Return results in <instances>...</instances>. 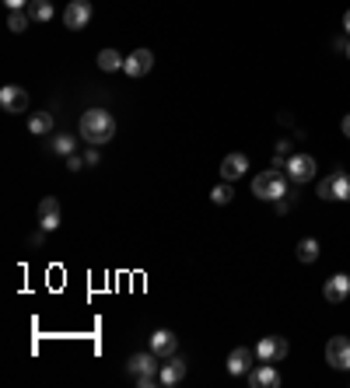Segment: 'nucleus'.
Instances as JSON below:
<instances>
[{"label":"nucleus","mask_w":350,"mask_h":388,"mask_svg":"<svg viewBox=\"0 0 350 388\" xmlns=\"http://www.w3.org/2000/svg\"><path fill=\"white\" fill-rule=\"evenodd\" d=\"M81 136H85L91 147L109 144V140L116 136V119H112V112H105V109H88L85 116H81Z\"/></svg>","instance_id":"nucleus-1"},{"label":"nucleus","mask_w":350,"mask_h":388,"mask_svg":"<svg viewBox=\"0 0 350 388\" xmlns=\"http://www.w3.org/2000/svg\"><path fill=\"white\" fill-rule=\"evenodd\" d=\"M253 196H260V200H270V203H277V200H284L287 196V175L277 172V168H266L253 178Z\"/></svg>","instance_id":"nucleus-2"},{"label":"nucleus","mask_w":350,"mask_h":388,"mask_svg":"<svg viewBox=\"0 0 350 388\" xmlns=\"http://www.w3.org/2000/svg\"><path fill=\"white\" fill-rule=\"evenodd\" d=\"M319 200H350V172L336 168L329 178L319 182Z\"/></svg>","instance_id":"nucleus-3"},{"label":"nucleus","mask_w":350,"mask_h":388,"mask_svg":"<svg viewBox=\"0 0 350 388\" xmlns=\"http://www.w3.org/2000/svg\"><path fill=\"white\" fill-rule=\"evenodd\" d=\"M315 168H319V165H315V158H312V154H291V158H287L284 175H287L295 185H302V182H312V178H315Z\"/></svg>","instance_id":"nucleus-4"},{"label":"nucleus","mask_w":350,"mask_h":388,"mask_svg":"<svg viewBox=\"0 0 350 388\" xmlns=\"http://www.w3.org/2000/svg\"><path fill=\"white\" fill-rule=\"evenodd\" d=\"M291 353V343L284 340V336H262L260 343H256V357L266 360V364H277V360H284Z\"/></svg>","instance_id":"nucleus-5"},{"label":"nucleus","mask_w":350,"mask_h":388,"mask_svg":"<svg viewBox=\"0 0 350 388\" xmlns=\"http://www.w3.org/2000/svg\"><path fill=\"white\" fill-rule=\"evenodd\" d=\"M88 21H91V0H70V4L63 7V28L81 32Z\"/></svg>","instance_id":"nucleus-6"},{"label":"nucleus","mask_w":350,"mask_h":388,"mask_svg":"<svg viewBox=\"0 0 350 388\" xmlns=\"http://www.w3.org/2000/svg\"><path fill=\"white\" fill-rule=\"evenodd\" d=\"M326 364L336 371H350V340L347 336H333L326 343Z\"/></svg>","instance_id":"nucleus-7"},{"label":"nucleus","mask_w":350,"mask_h":388,"mask_svg":"<svg viewBox=\"0 0 350 388\" xmlns=\"http://www.w3.org/2000/svg\"><path fill=\"white\" fill-rule=\"evenodd\" d=\"M161 357L154 353V350H144V353H133L130 357V374L133 378H147V374H158L161 371V364H158Z\"/></svg>","instance_id":"nucleus-8"},{"label":"nucleus","mask_w":350,"mask_h":388,"mask_svg":"<svg viewBox=\"0 0 350 388\" xmlns=\"http://www.w3.org/2000/svg\"><path fill=\"white\" fill-rule=\"evenodd\" d=\"M322 298L329 304H344L350 298V276L347 273H333L329 280H326V287H322Z\"/></svg>","instance_id":"nucleus-9"},{"label":"nucleus","mask_w":350,"mask_h":388,"mask_svg":"<svg viewBox=\"0 0 350 388\" xmlns=\"http://www.w3.org/2000/svg\"><path fill=\"white\" fill-rule=\"evenodd\" d=\"M0 109H4V112H11V116H18V112H25V109H28V95H25L18 85L0 87Z\"/></svg>","instance_id":"nucleus-10"},{"label":"nucleus","mask_w":350,"mask_h":388,"mask_svg":"<svg viewBox=\"0 0 350 388\" xmlns=\"http://www.w3.org/2000/svg\"><path fill=\"white\" fill-rule=\"evenodd\" d=\"M245 382H249L253 388H277V385H280V374H277V367H273V364L260 360V364L245 374Z\"/></svg>","instance_id":"nucleus-11"},{"label":"nucleus","mask_w":350,"mask_h":388,"mask_svg":"<svg viewBox=\"0 0 350 388\" xmlns=\"http://www.w3.org/2000/svg\"><path fill=\"white\" fill-rule=\"evenodd\" d=\"M253 357H256V350H249V346H235V350L228 353V374H235V378L249 374V371H253Z\"/></svg>","instance_id":"nucleus-12"},{"label":"nucleus","mask_w":350,"mask_h":388,"mask_svg":"<svg viewBox=\"0 0 350 388\" xmlns=\"http://www.w3.org/2000/svg\"><path fill=\"white\" fill-rule=\"evenodd\" d=\"M151 67H154V53H151V49H133L130 56H127V63H123V70H127L130 77L151 74Z\"/></svg>","instance_id":"nucleus-13"},{"label":"nucleus","mask_w":350,"mask_h":388,"mask_svg":"<svg viewBox=\"0 0 350 388\" xmlns=\"http://www.w3.org/2000/svg\"><path fill=\"white\" fill-rule=\"evenodd\" d=\"M186 374H189V360H182V357H175V360H169V364H161V371H158V378H161V385L165 388L179 385Z\"/></svg>","instance_id":"nucleus-14"},{"label":"nucleus","mask_w":350,"mask_h":388,"mask_svg":"<svg viewBox=\"0 0 350 388\" xmlns=\"http://www.w3.org/2000/svg\"><path fill=\"white\" fill-rule=\"evenodd\" d=\"M245 168H249V158L235 151V154H228V158L221 161V178H224V182H235V178L245 175Z\"/></svg>","instance_id":"nucleus-15"},{"label":"nucleus","mask_w":350,"mask_h":388,"mask_svg":"<svg viewBox=\"0 0 350 388\" xmlns=\"http://www.w3.org/2000/svg\"><path fill=\"white\" fill-rule=\"evenodd\" d=\"M151 350L158 357H172L175 350H179V336H175L172 329H158V333H151Z\"/></svg>","instance_id":"nucleus-16"},{"label":"nucleus","mask_w":350,"mask_h":388,"mask_svg":"<svg viewBox=\"0 0 350 388\" xmlns=\"http://www.w3.org/2000/svg\"><path fill=\"white\" fill-rule=\"evenodd\" d=\"M123 63H127V56H120L116 49H102L98 53V70L102 74H116V70H123Z\"/></svg>","instance_id":"nucleus-17"},{"label":"nucleus","mask_w":350,"mask_h":388,"mask_svg":"<svg viewBox=\"0 0 350 388\" xmlns=\"http://www.w3.org/2000/svg\"><path fill=\"white\" fill-rule=\"evenodd\" d=\"M49 151H56V154H63V158H67V154H74V151H78V140H74L70 133H56V136L49 140Z\"/></svg>","instance_id":"nucleus-18"},{"label":"nucleus","mask_w":350,"mask_h":388,"mask_svg":"<svg viewBox=\"0 0 350 388\" xmlns=\"http://www.w3.org/2000/svg\"><path fill=\"white\" fill-rule=\"evenodd\" d=\"M28 14H32L36 21H53V14H56V11H53V0H32V4H28Z\"/></svg>","instance_id":"nucleus-19"},{"label":"nucleus","mask_w":350,"mask_h":388,"mask_svg":"<svg viewBox=\"0 0 350 388\" xmlns=\"http://www.w3.org/2000/svg\"><path fill=\"white\" fill-rule=\"evenodd\" d=\"M28 129H32L36 136H46V133L53 129V112H36V116L28 119Z\"/></svg>","instance_id":"nucleus-20"},{"label":"nucleus","mask_w":350,"mask_h":388,"mask_svg":"<svg viewBox=\"0 0 350 388\" xmlns=\"http://www.w3.org/2000/svg\"><path fill=\"white\" fill-rule=\"evenodd\" d=\"M211 200H214L218 207H228V203L235 200V189H231V182H221V185H214V189H211Z\"/></svg>","instance_id":"nucleus-21"},{"label":"nucleus","mask_w":350,"mask_h":388,"mask_svg":"<svg viewBox=\"0 0 350 388\" xmlns=\"http://www.w3.org/2000/svg\"><path fill=\"white\" fill-rule=\"evenodd\" d=\"M298 259H302V262H315V259H319V242H315V238H302V242H298Z\"/></svg>","instance_id":"nucleus-22"},{"label":"nucleus","mask_w":350,"mask_h":388,"mask_svg":"<svg viewBox=\"0 0 350 388\" xmlns=\"http://www.w3.org/2000/svg\"><path fill=\"white\" fill-rule=\"evenodd\" d=\"M28 18H32V14H25V11H11L7 28H11V32H25V28H28Z\"/></svg>","instance_id":"nucleus-23"},{"label":"nucleus","mask_w":350,"mask_h":388,"mask_svg":"<svg viewBox=\"0 0 350 388\" xmlns=\"http://www.w3.org/2000/svg\"><path fill=\"white\" fill-rule=\"evenodd\" d=\"M46 214H60V200H56V196L39 200V217H46Z\"/></svg>","instance_id":"nucleus-24"},{"label":"nucleus","mask_w":350,"mask_h":388,"mask_svg":"<svg viewBox=\"0 0 350 388\" xmlns=\"http://www.w3.org/2000/svg\"><path fill=\"white\" fill-rule=\"evenodd\" d=\"M85 165H88V161L78 154V151H74V154H67V168H70V172H81Z\"/></svg>","instance_id":"nucleus-25"},{"label":"nucleus","mask_w":350,"mask_h":388,"mask_svg":"<svg viewBox=\"0 0 350 388\" xmlns=\"http://www.w3.org/2000/svg\"><path fill=\"white\" fill-rule=\"evenodd\" d=\"M39 224H43V231H56V227H60V214H46V217H39Z\"/></svg>","instance_id":"nucleus-26"},{"label":"nucleus","mask_w":350,"mask_h":388,"mask_svg":"<svg viewBox=\"0 0 350 388\" xmlns=\"http://www.w3.org/2000/svg\"><path fill=\"white\" fill-rule=\"evenodd\" d=\"M277 154H284V158H291V140H280V144H277Z\"/></svg>","instance_id":"nucleus-27"},{"label":"nucleus","mask_w":350,"mask_h":388,"mask_svg":"<svg viewBox=\"0 0 350 388\" xmlns=\"http://www.w3.org/2000/svg\"><path fill=\"white\" fill-rule=\"evenodd\" d=\"M287 210H291V200H287V196H284V200H277V214H287Z\"/></svg>","instance_id":"nucleus-28"},{"label":"nucleus","mask_w":350,"mask_h":388,"mask_svg":"<svg viewBox=\"0 0 350 388\" xmlns=\"http://www.w3.org/2000/svg\"><path fill=\"white\" fill-rule=\"evenodd\" d=\"M4 4H7L11 11H21V7H25V4H32V0H4Z\"/></svg>","instance_id":"nucleus-29"},{"label":"nucleus","mask_w":350,"mask_h":388,"mask_svg":"<svg viewBox=\"0 0 350 388\" xmlns=\"http://www.w3.org/2000/svg\"><path fill=\"white\" fill-rule=\"evenodd\" d=\"M85 161H88V165H98V151H95V147L85 154Z\"/></svg>","instance_id":"nucleus-30"},{"label":"nucleus","mask_w":350,"mask_h":388,"mask_svg":"<svg viewBox=\"0 0 350 388\" xmlns=\"http://www.w3.org/2000/svg\"><path fill=\"white\" fill-rule=\"evenodd\" d=\"M333 49H347V36H336V39H333Z\"/></svg>","instance_id":"nucleus-31"},{"label":"nucleus","mask_w":350,"mask_h":388,"mask_svg":"<svg viewBox=\"0 0 350 388\" xmlns=\"http://www.w3.org/2000/svg\"><path fill=\"white\" fill-rule=\"evenodd\" d=\"M340 126H344V136L350 140V116H344V123H340Z\"/></svg>","instance_id":"nucleus-32"},{"label":"nucleus","mask_w":350,"mask_h":388,"mask_svg":"<svg viewBox=\"0 0 350 388\" xmlns=\"http://www.w3.org/2000/svg\"><path fill=\"white\" fill-rule=\"evenodd\" d=\"M344 32H347V36H350V11H347V14H344Z\"/></svg>","instance_id":"nucleus-33"},{"label":"nucleus","mask_w":350,"mask_h":388,"mask_svg":"<svg viewBox=\"0 0 350 388\" xmlns=\"http://www.w3.org/2000/svg\"><path fill=\"white\" fill-rule=\"evenodd\" d=\"M344 53H347V60H350V39H347V49H344Z\"/></svg>","instance_id":"nucleus-34"}]
</instances>
